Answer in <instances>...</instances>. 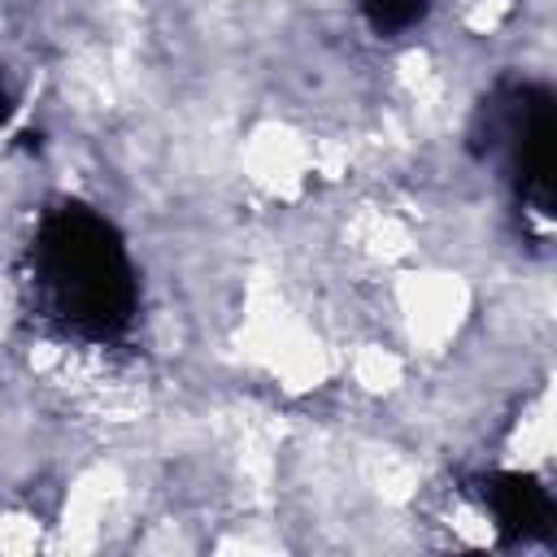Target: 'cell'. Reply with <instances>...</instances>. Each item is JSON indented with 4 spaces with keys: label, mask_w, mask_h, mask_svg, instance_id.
<instances>
[{
    "label": "cell",
    "mask_w": 557,
    "mask_h": 557,
    "mask_svg": "<svg viewBox=\"0 0 557 557\" xmlns=\"http://www.w3.org/2000/svg\"><path fill=\"white\" fill-rule=\"evenodd\" d=\"M48 287L57 292L61 309L78 322H91V326H113L122 322L126 313V270H122V257L113 248V239L104 235L100 222L91 218H65L52 239H48Z\"/></svg>",
    "instance_id": "6da1fadb"
}]
</instances>
